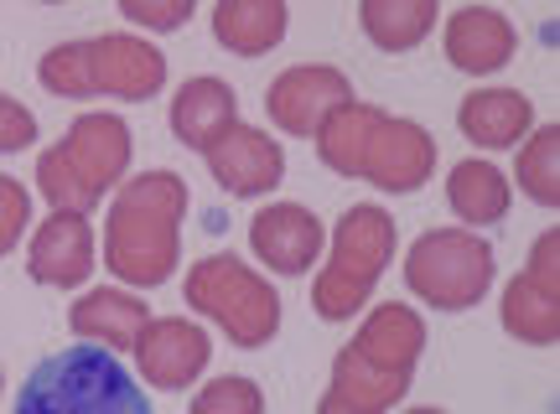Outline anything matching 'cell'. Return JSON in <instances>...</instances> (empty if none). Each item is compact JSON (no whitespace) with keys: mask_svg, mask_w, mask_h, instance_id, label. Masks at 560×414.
Segmentation results:
<instances>
[{"mask_svg":"<svg viewBox=\"0 0 560 414\" xmlns=\"http://www.w3.org/2000/svg\"><path fill=\"white\" fill-rule=\"evenodd\" d=\"M192 208V192L177 171H140L115 192L109 217H104L100 255L109 275L125 285H166L177 275L182 255V217Z\"/></svg>","mask_w":560,"mask_h":414,"instance_id":"6da1fadb","label":"cell"},{"mask_svg":"<svg viewBox=\"0 0 560 414\" xmlns=\"http://www.w3.org/2000/svg\"><path fill=\"white\" fill-rule=\"evenodd\" d=\"M11 414H156L136 374L109 347L73 342L21 378Z\"/></svg>","mask_w":560,"mask_h":414,"instance_id":"7a4b0ae2","label":"cell"},{"mask_svg":"<svg viewBox=\"0 0 560 414\" xmlns=\"http://www.w3.org/2000/svg\"><path fill=\"white\" fill-rule=\"evenodd\" d=\"M130 156H136L130 125L120 115L94 109V115L73 119L68 135L37 156V187L52 202V213H89L125 181Z\"/></svg>","mask_w":560,"mask_h":414,"instance_id":"3957f363","label":"cell"},{"mask_svg":"<svg viewBox=\"0 0 560 414\" xmlns=\"http://www.w3.org/2000/svg\"><path fill=\"white\" fill-rule=\"evenodd\" d=\"M395 249H400L395 213L380 202H353L332 234V259L312 285V306L322 321H348L353 311H363V300L374 296Z\"/></svg>","mask_w":560,"mask_h":414,"instance_id":"277c9868","label":"cell"},{"mask_svg":"<svg viewBox=\"0 0 560 414\" xmlns=\"http://www.w3.org/2000/svg\"><path fill=\"white\" fill-rule=\"evenodd\" d=\"M182 296L192 311H202L208 321H219L223 336L234 347H265L280 332V296L276 285L249 270L240 255H208L198 259L187 280H182Z\"/></svg>","mask_w":560,"mask_h":414,"instance_id":"5b68a950","label":"cell"},{"mask_svg":"<svg viewBox=\"0 0 560 414\" xmlns=\"http://www.w3.org/2000/svg\"><path fill=\"white\" fill-rule=\"evenodd\" d=\"M493 244H482L472 228H425L405 249V285L431 311H472L493 291Z\"/></svg>","mask_w":560,"mask_h":414,"instance_id":"8992f818","label":"cell"},{"mask_svg":"<svg viewBox=\"0 0 560 414\" xmlns=\"http://www.w3.org/2000/svg\"><path fill=\"white\" fill-rule=\"evenodd\" d=\"M503 327L529 347H556L560 342V228H545L529 249V264L509 280L503 291Z\"/></svg>","mask_w":560,"mask_h":414,"instance_id":"52a82bcc","label":"cell"},{"mask_svg":"<svg viewBox=\"0 0 560 414\" xmlns=\"http://www.w3.org/2000/svg\"><path fill=\"white\" fill-rule=\"evenodd\" d=\"M431 171H436L431 130L405 115H380V125L369 130V145H363L359 177L389 192V198H405V192H420L431 181Z\"/></svg>","mask_w":560,"mask_h":414,"instance_id":"ba28073f","label":"cell"},{"mask_svg":"<svg viewBox=\"0 0 560 414\" xmlns=\"http://www.w3.org/2000/svg\"><path fill=\"white\" fill-rule=\"evenodd\" d=\"M353 99L359 94H353V79L342 68H332V62H291L265 88V115L285 135H317L322 119Z\"/></svg>","mask_w":560,"mask_h":414,"instance_id":"9c48e42d","label":"cell"},{"mask_svg":"<svg viewBox=\"0 0 560 414\" xmlns=\"http://www.w3.org/2000/svg\"><path fill=\"white\" fill-rule=\"evenodd\" d=\"M208 357H213V342L198 321H182V316H151L145 332L136 342V368L151 389H192L202 374H208Z\"/></svg>","mask_w":560,"mask_h":414,"instance_id":"30bf717a","label":"cell"},{"mask_svg":"<svg viewBox=\"0 0 560 414\" xmlns=\"http://www.w3.org/2000/svg\"><path fill=\"white\" fill-rule=\"evenodd\" d=\"M208 177L219 181L229 198H265V192H276L280 177H285V151L276 145V135H265L255 125H229L208 151Z\"/></svg>","mask_w":560,"mask_h":414,"instance_id":"8fae6325","label":"cell"},{"mask_svg":"<svg viewBox=\"0 0 560 414\" xmlns=\"http://www.w3.org/2000/svg\"><path fill=\"white\" fill-rule=\"evenodd\" d=\"M89 42V73H94V94H115L125 104H145L161 94L166 83V58L156 42L130 37V32H104Z\"/></svg>","mask_w":560,"mask_h":414,"instance_id":"7c38bea8","label":"cell"},{"mask_svg":"<svg viewBox=\"0 0 560 414\" xmlns=\"http://www.w3.org/2000/svg\"><path fill=\"white\" fill-rule=\"evenodd\" d=\"M249 249L260 255L265 270L276 275H306L327 249V228L312 208L301 202H270L249 223Z\"/></svg>","mask_w":560,"mask_h":414,"instance_id":"4fadbf2b","label":"cell"},{"mask_svg":"<svg viewBox=\"0 0 560 414\" xmlns=\"http://www.w3.org/2000/svg\"><path fill=\"white\" fill-rule=\"evenodd\" d=\"M441 52L446 62L467 73V79H488V73H499L514 62L520 52V32H514V21L493 11V5H462L446 16V32H441Z\"/></svg>","mask_w":560,"mask_h":414,"instance_id":"5bb4252c","label":"cell"},{"mask_svg":"<svg viewBox=\"0 0 560 414\" xmlns=\"http://www.w3.org/2000/svg\"><path fill=\"white\" fill-rule=\"evenodd\" d=\"M26 275L47 291H79L94 275V228L89 213H52L26 244Z\"/></svg>","mask_w":560,"mask_h":414,"instance_id":"9a60e30c","label":"cell"},{"mask_svg":"<svg viewBox=\"0 0 560 414\" xmlns=\"http://www.w3.org/2000/svg\"><path fill=\"white\" fill-rule=\"evenodd\" d=\"M145 321H151V306L140 296H130V291H115V285H94V291H83L68 306V327L83 342L109 347V353H136Z\"/></svg>","mask_w":560,"mask_h":414,"instance_id":"2e32d148","label":"cell"},{"mask_svg":"<svg viewBox=\"0 0 560 414\" xmlns=\"http://www.w3.org/2000/svg\"><path fill=\"white\" fill-rule=\"evenodd\" d=\"M229 125H240V94L223 79L198 73V79H187L177 88V99H172V135H177L187 151L202 156Z\"/></svg>","mask_w":560,"mask_h":414,"instance_id":"e0dca14e","label":"cell"},{"mask_svg":"<svg viewBox=\"0 0 560 414\" xmlns=\"http://www.w3.org/2000/svg\"><path fill=\"white\" fill-rule=\"evenodd\" d=\"M457 130L482 151H509L535 130V104L520 88H472L457 109Z\"/></svg>","mask_w":560,"mask_h":414,"instance_id":"ac0fdd59","label":"cell"},{"mask_svg":"<svg viewBox=\"0 0 560 414\" xmlns=\"http://www.w3.org/2000/svg\"><path fill=\"white\" fill-rule=\"evenodd\" d=\"M353 347H359L369 363L389 368V374L416 378V363H420V353H425V321H420L410 306H400V300H384L380 311H369V321H363L359 336H353Z\"/></svg>","mask_w":560,"mask_h":414,"instance_id":"d6986e66","label":"cell"},{"mask_svg":"<svg viewBox=\"0 0 560 414\" xmlns=\"http://www.w3.org/2000/svg\"><path fill=\"white\" fill-rule=\"evenodd\" d=\"M285 26H291V11L280 0H219L213 11V37L234 58H265L270 47H280Z\"/></svg>","mask_w":560,"mask_h":414,"instance_id":"ffe728a7","label":"cell"},{"mask_svg":"<svg viewBox=\"0 0 560 414\" xmlns=\"http://www.w3.org/2000/svg\"><path fill=\"white\" fill-rule=\"evenodd\" d=\"M509 177H503L493 161L482 156H467L452 166V177H446V208L467 223V228H493L509 217Z\"/></svg>","mask_w":560,"mask_h":414,"instance_id":"44dd1931","label":"cell"},{"mask_svg":"<svg viewBox=\"0 0 560 414\" xmlns=\"http://www.w3.org/2000/svg\"><path fill=\"white\" fill-rule=\"evenodd\" d=\"M332 394L363 414H384L410 394V374H389V368L369 363V357L348 342V347L332 357Z\"/></svg>","mask_w":560,"mask_h":414,"instance_id":"7402d4cb","label":"cell"},{"mask_svg":"<svg viewBox=\"0 0 560 414\" xmlns=\"http://www.w3.org/2000/svg\"><path fill=\"white\" fill-rule=\"evenodd\" d=\"M441 21L436 0H363L359 26L380 52H416L431 37V26Z\"/></svg>","mask_w":560,"mask_h":414,"instance_id":"603a6c76","label":"cell"},{"mask_svg":"<svg viewBox=\"0 0 560 414\" xmlns=\"http://www.w3.org/2000/svg\"><path fill=\"white\" fill-rule=\"evenodd\" d=\"M384 109H374V104H342V109H332V115L317 125V156L322 166H332L338 177H359V161H363V145H369V130L380 125Z\"/></svg>","mask_w":560,"mask_h":414,"instance_id":"cb8c5ba5","label":"cell"},{"mask_svg":"<svg viewBox=\"0 0 560 414\" xmlns=\"http://www.w3.org/2000/svg\"><path fill=\"white\" fill-rule=\"evenodd\" d=\"M520 177L524 198L540 202V208H560V125H535L520 140Z\"/></svg>","mask_w":560,"mask_h":414,"instance_id":"d4e9b609","label":"cell"},{"mask_svg":"<svg viewBox=\"0 0 560 414\" xmlns=\"http://www.w3.org/2000/svg\"><path fill=\"white\" fill-rule=\"evenodd\" d=\"M37 79L58 99H94V73H89V42H62L37 62Z\"/></svg>","mask_w":560,"mask_h":414,"instance_id":"484cf974","label":"cell"},{"mask_svg":"<svg viewBox=\"0 0 560 414\" xmlns=\"http://www.w3.org/2000/svg\"><path fill=\"white\" fill-rule=\"evenodd\" d=\"M187 414H265V389L244 374H223L192 394Z\"/></svg>","mask_w":560,"mask_h":414,"instance_id":"4316f807","label":"cell"},{"mask_svg":"<svg viewBox=\"0 0 560 414\" xmlns=\"http://www.w3.org/2000/svg\"><path fill=\"white\" fill-rule=\"evenodd\" d=\"M192 0H125L120 16L130 21V26H145V32H177V26H187L192 21Z\"/></svg>","mask_w":560,"mask_h":414,"instance_id":"83f0119b","label":"cell"},{"mask_svg":"<svg viewBox=\"0 0 560 414\" xmlns=\"http://www.w3.org/2000/svg\"><path fill=\"white\" fill-rule=\"evenodd\" d=\"M26 223H32V192H26L16 177L0 171V255L16 249L21 234H26Z\"/></svg>","mask_w":560,"mask_h":414,"instance_id":"f1b7e54d","label":"cell"},{"mask_svg":"<svg viewBox=\"0 0 560 414\" xmlns=\"http://www.w3.org/2000/svg\"><path fill=\"white\" fill-rule=\"evenodd\" d=\"M26 145H37V115H32L21 99L0 94V151L16 156V151H26Z\"/></svg>","mask_w":560,"mask_h":414,"instance_id":"f546056e","label":"cell"},{"mask_svg":"<svg viewBox=\"0 0 560 414\" xmlns=\"http://www.w3.org/2000/svg\"><path fill=\"white\" fill-rule=\"evenodd\" d=\"M317 414H363V410H353V404H342V399L332 394V389H327V394L317 399Z\"/></svg>","mask_w":560,"mask_h":414,"instance_id":"4dcf8cb0","label":"cell"},{"mask_svg":"<svg viewBox=\"0 0 560 414\" xmlns=\"http://www.w3.org/2000/svg\"><path fill=\"white\" fill-rule=\"evenodd\" d=\"M405 414H446V410H436V404H420V410H405Z\"/></svg>","mask_w":560,"mask_h":414,"instance_id":"1f68e13d","label":"cell"},{"mask_svg":"<svg viewBox=\"0 0 560 414\" xmlns=\"http://www.w3.org/2000/svg\"><path fill=\"white\" fill-rule=\"evenodd\" d=\"M0 394H5V378H0Z\"/></svg>","mask_w":560,"mask_h":414,"instance_id":"d6a6232c","label":"cell"}]
</instances>
